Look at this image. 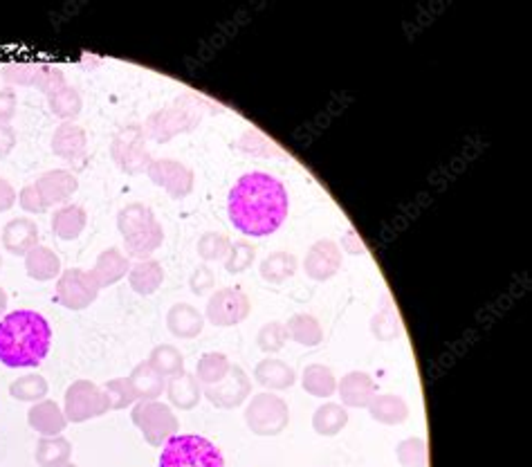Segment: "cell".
Returning <instances> with one entry per match:
<instances>
[{
	"instance_id": "cell-1",
	"label": "cell",
	"mask_w": 532,
	"mask_h": 467,
	"mask_svg": "<svg viewBox=\"0 0 532 467\" xmlns=\"http://www.w3.org/2000/svg\"><path fill=\"white\" fill-rule=\"evenodd\" d=\"M290 214L288 189L279 178L266 171L245 173L229 189V223L243 236L266 238L279 232Z\"/></svg>"
},
{
	"instance_id": "cell-2",
	"label": "cell",
	"mask_w": 532,
	"mask_h": 467,
	"mask_svg": "<svg viewBox=\"0 0 532 467\" xmlns=\"http://www.w3.org/2000/svg\"><path fill=\"white\" fill-rule=\"evenodd\" d=\"M52 326L36 310H12L0 319V365L36 369L48 357Z\"/></svg>"
},
{
	"instance_id": "cell-3",
	"label": "cell",
	"mask_w": 532,
	"mask_h": 467,
	"mask_svg": "<svg viewBox=\"0 0 532 467\" xmlns=\"http://www.w3.org/2000/svg\"><path fill=\"white\" fill-rule=\"evenodd\" d=\"M207 112H218L216 103L200 97V94L182 92L171 103H167L164 108L146 117L142 133L146 140L155 141V144H167V141L178 138V135L194 133L198 126L202 124Z\"/></svg>"
},
{
	"instance_id": "cell-4",
	"label": "cell",
	"mask_w": 532,
	"mask_h": 467,
	"mask_svg": "<svg viewBox=\"0 0 532 467\" xmlns=\"http://www.w3.org/2000/svg\"><path fill=\"white\" fill-rule=\"evenodd\" d=\"M117 229L124 238L126 257L146 261L164 243V229L153 209L144 202H131L117 214Z\"/></svg>"
},
{
	"instance_id": "cell-5",
	"label": "cell",
	"mask_w": 532,
	"mask_h": 467,
	"mask_svg": "<svg viewBox=\"0 0 532 467\" xmlns=\"http://www.w3.org/2000/svg\"><path fill=\"white\" fill-rule=\"evenodd\" d=\"M160 467H225V456L209 438L176 433L162 445Z\"/></svg>"
},
{
	"instance_id": "cell-6",
	"label": "cell",
	"mask_w": 532,
	"mask_h": 467,
	"mask_svg": "<svg viewBox=\"0 0 532 467\" xmlns=\"http://www.w3.org/2000/svg\"><path fill=\"white\" fill-rule=\"evenodd\" d=\"M245 424L256 436H279L290 424L288 403L270 391L252 395L245 407Z\"/></svg>"
},
{
	"instance_id": "cell-7",
	"label": "cell",
	"mask_w": 532,
	"mask_h": 467,
	"mask_svg": "<svg viewBox=\"0 0 532 467\" xmlns=\"http://www.w3.org/2000/svg\"><path fill=\"white\" fill-rule=\"evenodd\" d=\"M131 421L140 429V433H142V438L150 447H162L169 438H173L180 432V423H178L173 409L169 404L160 403V400H140V403H135Z\"/></svg>"
},
{
	"instance_id": "cell-8",
	"label": "cell",
	"mask_w": 532,
	"mask_h": 467,
	"mask_svg": "<svg viewBox=\"0 0 532 467\" xmlns=\"http://www.w3.org/2000/svg\"><path fill=\"white\" fill-rule=\"evenodd\" d=\"M111 158L117 164L121 173L126 176H140L146 173L149 164L153 162L149 149H146V138L142 126L129 124L117 131L111 141Z\"/></svg>"
},
{
	"instance_id": "cell-9",
	"label": "cell",
	"mask_w": 532,
	"mask_h": 467,
	"mask_svg": "<svg viewBox=\"0 0 532 467\" xmlns=\"http://www.w3.org/2000/svg\"><path fill=\"white\" fill-rule=\"evenodd\" d=\"M108 412H111V404H108L106 394L95 382L74 380L65 389L63 413L68 423H88Z\"/></svg>"
},
{
	"instance_id": "cell-10",
	"label": "cell",
	"mask_w": 532,
	"mask_h": 467,
	"mask_svg": "<svg viewBox=\"0 0 532 467\" xmlns=\"http://www.w3.org/2000/svg\"><path fill=\"white\" fill-rule=\"evenodd\" d=\"M252 313L249 297L241 287H220L209 297L205 308V317L216 328H232L243 324Z\"/></svg>"
},
{
	"instance_id": "cell-11",
	"label": "cell",
	"mask_w": 532,
	"mask_h": 467,
	"mask_svg": "<svg viewBox=\"0 0 532 467\" xmlns=\"http://www.w3.org/2000/svg\"><path fill=\"white\" fill-rule=\"evenodd\" d=\"M56 301L68 310H86L91 304H95L99 290L95 277L91 270H82V268H70V270L61 272L56 279Z\"/></svg>"
},
{
	"instance_id": "cell-12",
	"label": "cell",
	"mask_w": 532,
	"mask_h": 467,
	"mask_svg": "<svg viewBox=\"0 0 532 467\" xmlns=\"http://www.w3.org/2000/svg\"><path fill=\"white\" fill-rule=\"evenodd\" d=\"M146 176L155 187L164 189L173 200H185L196 185L194 169L173 158H158L149 164Z\"/></svg>"
},
{
	"instance_id": "cell-13",
	"label": "cell",
	"mask_w": 532,
	"mask_h": 467,
	"mask_svg": "<svg viewBox=\"0 0 532 467\" xmlns=\"http://www.w3.org/2000/svg\"><path fill=\"white\" fill-rule=\"evenodd\" d=\"M252 394V380L238 365H232L225 380L214 386H202V398L209 400L218 409H237Z\"/></svg>"
},
{
	"instance_id": "cell-14",
	"label": "cell",
	"mask_w": 532,
	"mask_h": 467,
	"mask_svg": "<svg viewBox=\"0 0 532 467\" xmlns=\"http://www.w3.org/2000/svg\"><path fill=\"white\" fill-rule=\"evenodd\" d=\"M343 252L342 248L331 238H322L317 243L310 245L304 258V272L313 281H331L333 277L342 270Z\"/></svg>"
},
{
	"instance_id": "cell-15",
	"label": "cell",
	"mask_w": 532,
	"mask_h": 467,
	"mask_svg": "<svg viewBox=\"0 0 532 467\" xmlns=\"http://www.w3.org/2000/svg\"><path fill=\"white\" fill-rule=\"evenodd\" d=\"M52 153L70 164L86 162L88 155V135L74 122H61L52 135Z\"/></svg>"
},
{
	"instance_id": "cell-16",
	"label": "cell",
	"mask_w": 532,
	"mask_h": 467,
	"mask_svg": "<svg viewBox=\"0 0 532 467\" xmlns=\"http://www.w3.org/2000/svg\"><path fill=\"white\" fill-rule=\"evenodd\" d=\"M34 187L39 189L45 207L50 209V207L54 205L63 207L65 202L77 193L79 180L73 171H68V169H52V171L41 173V176L36 178Z\"/></svg>"
},
{
	"instance_id": "cell-17",
	"label": "cell",
	"mask_w": 532,
	"mask_h": 467,
	"mask_svg": "<svg viewBox=\"0 0 532 467\" xmlns=\"http://www.w3.org/2000/svg\"><path fill=\"white\" fill-rule=\"evenodd\" d=\"M0 243H3L5 252L14 254V257H25L30 249L39 245V225L32 219H12L3 228L0 234Z\"/></svg>"
},
{
	"instance_id": "cell-18",
	"label": "cell",
	"mask_w": 532,
	"mask_h": 467,
	"mask_svg": "<svg viewBox=\"0 0 532 467\" xmlns=\"http://www.w3.org/2000/svg\"><path fill=\"white\" fill-rule=\"evenodd\" d=\"M337 394L342 398L343 407L351 409H366L371 400L375 398V380L364 371H351L337 382Z\"/></svg>"
},
{
	"instance_id": "cell-19",
	"label": "cell",
	"mask_w": 532,
	"mask_h": 467,
	"mask_svg": "<svg viewBox=\"0 0 532 467\" xmlns=\"http://www.w3.org/2000/svg\"><path fill=\"white\" fill-rule=\"evenodd\" d=\"M27 423L41 436H61L68 427V418H65L63 409L54 403V400H41L34 403L27 412Z\"/></svg>"
},
{
	"instance_id": "cell-20",
	"label": "cell",
	"mask_w": 532,
	"mask_h": 467,
	"mask_svg": "<svg viewBox=\"0 0 532 467\" xmlns=\"http://www.w3.org/2000/svg\"><path fill=\"white\" fill-rule=\"evenodd\" d=\"M129 257H126L120 248H108L97 257V263L91 270V275L95 277L99 287H108L120 283L124 277H129Z\"/></svg>"
},
{
	"instance_id": "cell-21",
	"label": "cell",
	"mask_w": 532,
	"mask_h": 467,
	"mask_svg": "<svg viewBox=\"0 0 532 467\" xmlns=\"http://www.w3.org/2000/svg\"><path fill=\"white\" fill-rule=\"evenodd\" d=\"M167 328L178 339H196L205 330V315L191 304H176L167 313Z\"/></svg>"
},
{
	"instance_id": "cell-22",
	"label": "cell",
	"mask_w": 532,
	"mask_h": 467,
	"mask_svg": "<svg viewBox=\"0 0 532 467\" xmlns=\"http://www.w3.org/2000/svg\"><path fill=\"white\" fill-rule=\"evenodd\" d=\"M164 394H167L169 403H171L173 407L180 409V412H191V409H196L198 404H200L202 386L200 382L196 380L194 374H187L185 371V374L180 375L169 377Z\"/></svg>"
},
{
	"instance_id": "cell-23",
	"label": "cell",
	"mask_w": 532,
	"mask_h": 467,
	"mask_svg": "<svg viewBox=\"0 0 532 467\" xmlns=\"http://www.w3.org/2000/svg\"><path fill=\"white\" fill-rule=\"evenodd\" d=\"M254 380L270 391H285L296 382V374L290 365L284 360H275V357H266L254 369Z\"/></svg>"
},
{
	"instance_id": "cell-24",
	"label": "cell",
	"mask_w": 532,
	"mask_h": 467,
	"mask_svg": "<svg viewBox=\"0 0 532 467\" xmlns=\"http://www.w3.org/2000/svg\"><path fill=\"white\" fill-rule=\"evenodd\" d=\"M25 272L30 279L34 281H52L59 279L61 270V258L54 249L45 248V245H36L34 249L25 254Z\"/></svg>"
},
{
	"instance_id": "cell-25",
	"label": "cell",
	"mask_w": 532,
	"mask_h": 467,
	"mask_svg": "<svg viewBox=\"0 0 532 467\" xmlns=\"http://www.w3.org/2000/svg\"><path fill=\"white\" fill-rule=\"evenodd\" d=\"M366 409H369L371 418L375 423L389 424V427L407 423L409 418L407 400L395 394H375V398L371 400V404Z\"/></svg>"
},
{
	"instance_id": "cell-26",
	"label": "cell",
	"mask_w": 532,
	"mask_h": 467,
	"mask_svg": "<svg viewBox=\"0 0 532 467\" xmlns=\"http://www.w3.org/2000/svg\"><path fill=\"white\" fill-rule=\"evenodd\" d=\"M88 225V214L79 205H63L52 216V232L61 240H77Z\"/></svg>"
},
{
	"instance_id": "cell-27",
	"label": "cell",
	"mask_w": 532,
	"mask_h": 467,
	"mask_svg": "<svg viewBox=\"0 0 532 467\" xmlns=\"http://www.w3.org/2000/svg\"><path fill=\"white\" fill-rule=\"evenodd\" d=\"M129 283L138 295L150 297L160 290L164 283V268L162 263L155 258H146V261H138L131 266L129 270Z\"/></svg>"
},
{
	"instance_id": "cell-28",
	"label": "cell",
	"mask_w": 532,
	"mask_h": 467,
	"mask_svg": "<svg viewBox=\"0 0 532 467\" xmlns=\"http://www.w3.org/2000/svg\"><path fill=\"white\" fill-rule=\"evenodd\" d=\"M131 384H133L135 394H138V403L140 400H158L162 398L164 389H167V377L160 375L153 366L149 365V360L140 362L129 375Z\"/></svg>"
},
{
	"instance_id": "cell-29",
	"label": "cell",
	"mask_w": 532,
	"mask_h": 467,
	"mask_svg": "<svg viewBox=\"0 0 532 467\" xmlns=\"http://www.w3.org/2000/svg\"><path fill=\"white\" fill-rule=\"evenodd\" d=\"M73 459V443L65 436H41L36 443L34 461L39 467H63Z\"/></svg>"
},
{
	"instance_id": "cell-30",
	"label": "cell",
	"mask_w": 532,
	"mask_h": 467,
	"mask_svg": "<svg viewBox=\"0 0 532 467\" xmlns=\"http://www.w3.org/2000/svg\"><path fill=\"white\" fill-rule=\"evenodd\" d=\"M285 330H288V339L305 348H314L324 339L322 324H319V319L314 315L308 313L292 315L288 324H285Z\"/></svg>"
},
{
	"instance_id": "cell-31",
	"label": "cell",
	"mask_w": 532,
	"mask_h": 467,
	"mask_svg": "<svg viewBox=\"0 0 532 467\" xmlns=\"http://www.w3.org/2000/svg\"><path fill=\"white\" fill-rule=\"evenodd\" d=\"M371 333L378 342H393L402 333V322H400V315L389 295H382L378 313L371 317Z\"/></svg>"
},
{
	"instance_id": "cell-32",
	"label": "cell",
	"mask_w": 532,
	"mask_h": 467,
	"mask_svg": "<svg viewBox=\"0 0 532 467\" xmlns=\"http://www.w3.org/2000/svg\"><path fill=\"white\" fill-rule=\"evenodd\" d=\"M301 386L314 398H331L337 391V377L328 366L308 365L301 374Z\"/></svg>"
},
{
	"instance_id": "cell-33",
	"label": "cell",
	"mask_w": 532,
	"mask_h": 467,
	"mask_svg": "<svg viewBox=\"0 0 532 467\" xmlns=\"http://www.w3.org/2000/svg\"><path fill=\"white\" fill-rule=\"evenodd\" d=\"M348 424V412L343 404L339 403H324L313 413V429L319 436H337L343 427Z\"/></svg>"
},
{
	"instance_id": "cell-34",
	"label": "cell",
	"mask_w": 532,
	"mask_h": 467,
	"mask_svg": "<svg viewBox=\"0 0 532 467\" xmlns=\"http://www.w3.org/2000/svg\"><path fill=\"white\" fill-rule=\"evenodd\" d=\"M234 149L241 151V153L254 155V158H290L281 146H276L275 141L261 133L256 129H247L245 133L234 141Z\"/></svg>"
},
{
	"instance_id": "cell-35",
	"label": "cell",
	"mask_w": 532,
	"mask_h": 467,
	"mask_svg": "<svg viewBox=\"0 0 532 467\" xmlns=\"http://www.w3.org/2000/svg\"><path fill=\"white\" fill-rule=\"evenodd\" d=\"M48 106H50L52 115H56L59 120L74 122L79 115H82L83 99H82V94H79L77 88H73L70 83H65V86H61L59 91H54L50 94Z\"/></svg>"
},
{
	"instance_id": "cell-36",
	"label": "cell",
	"mask_w": 532,
	"mask_h": 467,
	"mask_svg": "<svg viewBox=\"0 0 532 467\" xmlns=\"http://www.w3.org/2000/svg\"><path fill=\"white\" fill-rule=\"evenodd\" d=\"M261 279L272 283V286H281L288 279H292L296 272V257L290 252H272L270 257L263 258L261 263Z\"/></svg>"
},
{
	"instance_id": "cell-37",
	"label": "cell",
	"mask_w": 532,
	"mask_h": 467,
	"mask_svg": "<svg viewBox=\"0 0 532 467\" xmlns=\"http://www.w3.org/2000/svg\"><path fill=\"white\" fill-rule=\"evenodd\" d=\"M232 369V362L225 353L209 351L198 360L196 365V380L200 382V386H214L220 380H225V375Z\"/></svg>"
},
{
	"instance_id": "cell-38",
	"label": "cell",
	"mask_w": 532,
	"mask_h": 467,
	"mask_svg": "<svg viewBox=\"0 0 532 467\" xmlns=\"http://www.w3.org/2000/svg\"><path fill=\"white\" fill-rule=\"evenodd\" d=\"M149 365L158 371L160 375L169 377L185 374V355L180 353V348L171 346V344H160L150 351Z\"/></svg>"
},
{
	"instance_id": "cell-39",
	"label": "cell",
	"mask_w": 532,
	"mask_h": 467,
	"mask_svg": "<svg viewBox=\"0 0 532 467\" xmlns=\"http://www.w3.org/2000/svg\"><path fill=\"white\" fill-rule=\"evenodd\" d=\"M48 391V380L39 374L21 375L18 380H14L12 384H9V395H12L14 400H18V403H41V400H45Z\"/></svg>"
},
{
	"instance_id": "cell-40",
	"label": "cell",
	"mask_w": 532,
	"mask_h": 467,
	"mask_svg": "<svg viewBox=\"0 0 532 467\" xmlns=\"http://www.w3.org/2000/svg\"><path fill=\"white\" fill-rule=\"evenodd\" d=\"M395 459L402 467H427L430 463V452H427V441L422 436L404 438L395 447Z\"/></svg>"
},
{
	"instance_id": "cell-41",
	"label": "cell",
	"mask_w": 532,
	"mask_h": 467,
	"mask_svg": "<svg viewBox=\"0 0 532 467\" xmlns=\"http://www.w3.org/2000/svg\"><path fill=\"white\" fill-rule=\"evenodd\" d=\"M102 389L103 394H106L108 404H111V412H121V409L133 407V404L138 403V394H135L129 377H115V380H108Z\"/></svg>"
},
{
	"instance_id": "cell-42",
	"label": "cell",
	"mask_w": 532,
	"mask_h": 467,
	"mask_svg": "<svg viewBox=\"0 0 532 467\" xmlns=\"http://www.w3.org/2000/svg\"><path fill=\"white\" fill-rule=\"evenodd\" d=\"M254 258H256V248H254L249 240H234L232 248H229V254L223 261L225 272H227V275H243V272H247L249 268H252Z\"/></svg>"
},
{
	"instance_id": "cell-43",
	"label": "cell",
	"mask_w": 532,
	"mask_h": 467,
	"mask_svg": "<svg viewBox=\"0 0 532 467\" xmlns=\"http://www.w3.org/2000/svg\"><path fill=\"white\" fill-rule=\"evenodd\" d=\"M232 248V240L220 232H205L198 238L196 252L202 261L214 263V261H225V257L229 254Z\"/></svg>"
},
{
	"instance_id": "cell-44",
	"label": "cell",
	"mask_w": 532,
	"mask_h": 467,
	"mask_svg": "<svg viewBox=\"0 0 532 467\" xmlns=\"http://www.w3.org/2000/svg\"><path fill=\"white\" fill-rule=\"evenodd\" d=\"M41 63H7L0 70V77L9 88H36Z\"/></svg>"
},
{
	"instance_id": "cell-45",
	"label": "cell",
	"mask_w": 532,
	"mask_h": 467,
	"mask_svg": "<svg viewBox=\"0 0 532 467\" xmlns=\"http://www.w3.org/2000/svg\"><path fill=\"white\" fill-rule=\"evenodd\" d=\"M256 344L263 353L272 355V353H279L281 348L288 344V330L285 324L281 322H267L263 324L261 330L256 335Z\"/></svg>"
},
{
	"instance_id": "cell-46",
	"label": "cell",
	"mask_w": 532,
	"mask_h": 467,
	"mask_svg": "<svg viewBox=\"0 0 532 467\" xmlns=\"http://www.w3.org/2000/svg\"><path fill=\"white\" fill-rule=\"evenodd\" d=\"M65 74L61 73L59 68H54V65H48V63H41V70H39V79H36V91H41L45 94V97H50L52 92L59 91L61 86H65Z\"/></svg>"
},
{
	"instance_id": "cell-47",
	"label": "cell",
	"mask_w": 532,
	"mask_h": 467,
	"mask_svg": "<svg viewBox=\"0 0 532 467\" xmlns=\"http://www.w3.org/2000/svg\"><path fill=\"white\" fill-rule=\"evenodd\" d=\"M214 286H216V277H214V272H211L209 266H198L196 270L191 272L189 287L196 297L207 295L209 290H214Z\"/></svg>"
},
{
	"instance_id": "cell-48",
	"label": "cell",
	"mask_w": 532,
	"mask_h": 467,
	"mask_svg": "<svg viewBox=\"0 0 532 467\" xmlns=\"http://www.w3.org/2000/svg\"><path fill=\"white\" fill-rule=\"evenodd\" d=\"M18 205H21L27 214H44V211H48L39 189L34 185H25L21 189V193H18Z\"/></svg>"
},
{
	"instance_id": "cell-49",
	"label": "cell",
	"mask_w": 532,
	"mask_h": 467,
	"mask_svg": "<svg viewBox=\"0 0 532 467\" xmlns=\"http://www.w3.org/2000/svg\"><path fill=\"white\" fill-rule=\"evenodd\" d=\"M18 111V94L16 88H0V124H9L16 117Z\"/></svg>"
},
{
	"instance_id": "cell-50",
	"label": "cell",
	"mask_w": 532,
	"mask_h": 467,
	"mask_svg": "<svg viewBox=\"0 0 532 467\" xmlns=\"http://www.w3.org/2000/svg\"><path fill=\"white\" fill-rule=\"evenodd\" d=\"M16 202H18L16 189L12 187V182L5 180V178H0V214H5V211L12 209Z\"/></svg>"
},
{
	"instance_id": "cell-51",
	"label": "cell",
	"mask_w": 532,
	"mask_h": 467,
	"mask_svg": "<svg viewBox=\"0 0 532 467\" xmlns=\"http://www.w3.org/2000/svg\"><path fill=\"white\" fill-rule=\"evenodd\" d=\"M16 131L12 129V124H0V158H7L9 153L16 146Z\"/></svg>"
},
{
	"instance_id": "cell-52",
	"label": "cell",
	"mask_w": 532,
	"mask_h": 467,
	"mask_svg": "<svg viewBox=\"0 0 532 467\" xmlns=\"http://www.w3.org/2000/svg\"><path fill=\"white\" fill-rule=\"evenodd\" d=\"M342 252L353 254V257H362V254H366L364 243H362L360 236L353 232V229H348L346 236H342Z\"/></svg>"
},
{
	"instance_id": "cell-53",
	"label": "cell",
	"mask_w": 532,
	"mask_h": 467,
	"mask_svg": "<svg viewBox=\"0 0 532 467\" xmlns=\"http://www.w3.org/2000/svg\"><path fill=\"white\" fill-rule=\"evenodd\" d=\"M7 304H9L7 292H5V287H0V319H3L5 313H7Z\"/></svg>"
},
{
	"instance_id": "cell-54",
	"label": "cell",
	"mask_w": 532,
	"mask_h": 467,
	"mask_svg": "<svg viewBox=\"0 0 532 467\" xmlns=\"http://www.w3.org/2000/svg\"><path fill=\"white\" fill-rule=\"evenodd\" d=\"M63 467H79V465H74V463H65Z\"/></svg>"
},
{
	"instance_id": "cell-55",
	"label": "cell",
	"mask_w": 532,
	"mask_h": 467,
	"mask_svg": "<svg viewBox=\"0 0 532 467\" xmlns=\"http://www.w3.org/2000/svg\"><path fill=\"white\" fill-rule=\"evenodd\" d=\"M0 270H3V257H0Z\"/></svg>"
}]
</instances>
